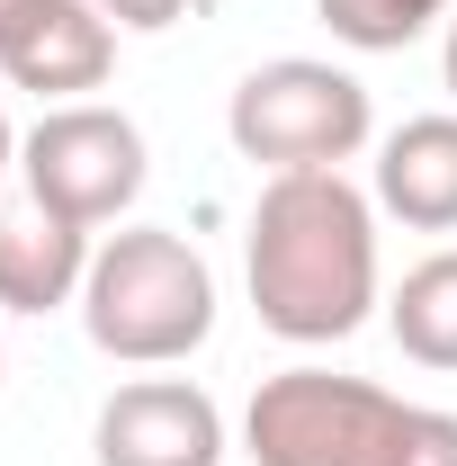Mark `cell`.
I'll use <instances>...</instances> for the list:
<instances>
[{"mask_svg": "<svg viewBox=\"0 0 457 466\" xmlns=\"http://www.w3.org/2000/svg\"><path fill=\"white\" fill-rule=\"evenodd\" d=\"M27 9H36V0H0V36H9V27H18Z\"/></svg>", "mask_w": 457, "mask_h": 466, "instance_id": "obj_16", "label": "cell"}, {"mask_svg": "<svg viewBox=\"0 0 457 466\" xmlns=\"http://www.w3.org/2000/svg\"><path fill=\"white\" fill-rule=\"evenodd\" d=\"M386 332L412 368L457 377V251H431L403 269V288L386 296Z\"/></svg>", "mask_w": 457, "mask_h": 466, "instance_id": "obj_10", "label": "cell"}, {"mask_svg": "<svg viewBox=\"0 0 457 466\" xmlns=\"http://www.w3.org/2000/svg\"><path fill=\"white\" fill-rule=\"evenodd\" d=\"M99 466H225V412L188 377H135L90 421Z\"/></svg>", "mask_w": 457, "mask_h": 466, "instance_id": "obj_6", "label": "cell"}, {"mask_svg": "<svg viewBox=\"0 0 457 466\" xmlns=\"http://www.w3.org/2000/svg\"><path fill=\"white\" fill-rule=\"evenodd\" d=\"M377 207L403 216L412 233H457V108L403 116L377 144Z\"/></svg>", "mask_w": 457, "mask_h": 466, "instance_id": "obj_9", "label": "cell"}, {"mask_svg": "<svg viewBox=\"0 0 457 466\" xmlns=\"http://www.w3.org/2000/svg\"><path fill=\"white\" fill-rule=\"evenodd\" d=\"M18 171V135H9V99H0V179Z\"/></svg>", "mask_w": 457, "mask_h": 466, "instance_id": "obj_15", "label": "cell"}, {"mask_svg": "<svg viewBox=\"0 0 457 466\" xmlns=\"http://www.w3.org/2000/svg\"><path fill=\"white\" fill-rule=\"evenodd\" d=\"M225 135L251 171H341L350 153L377 135V108H368V81L341 72V63L314 55H279L260 72H242L225 99Z\"/></svg>", "mask_w": 457, "mask_h": 466, "instance_id": "obj_3", "label": "cell"}, {"mask_svg": "<svg viewBox=\"0 0 457 466\" xmlns=\"http://www.w3.org/2000/svg\"><path fill=\"white\" fill-rule=\"evenodd\" d=\"M117 27H135V36H162V27H179L188 18V0H99Z\"/></svg>", "mask_w": 457, "mask_h": 466, "instance_id": "obj_13", "label": "cell"}, {"mask_svg": "<svg viewBox=\"0 0 457 466\" xmlns=\"http://www.w3.org/2000/svg\"><path fill=\"white\" fill-rule=\"evenodd\" d=\"M314 18L350 55H403L412 36H431L449 18V0H314Z\"/></svg>", "mask_w": 457, "mask_h": 466, "instance_id": "obj_11", "label": "cell"}, {"mask_svg": "<svg viewBox=\"0 0 457 466\" xmlns=\"http://www.w3.org/2000/svg\"><path fill=\"white\" fill-rule=\"evenodd\" d=\"M81 332L126 368H179L216 341V269L171 225H126L90 251Z\"/></svg>", "mask_w": 457, "mask_h": 466, "instance_id": "obj_2", "label": "cell"}, {"mask_svg": "<svg viewBox=\"0 0 457 466\" xmlns=\"http://www.w3.org/2000/svg\"><path fill=\"white\" fill-rule=\"evenodd\" d=\"M403 431H412L403 395L368 377H332V368H279L242 404L251 466H395Z\"/></svg>", "mask_w": 457, "mask_h": 466, "instance_id": "obj_4", "label": "cell"}, {"mask_svg": "<svg viewBox=\"0 0 457 466\" xmlns=\"http://www.w3.org/2000/svg\"><path fill=\"white\" fill-rule=\"evenodd\" d=\"M90 225H72L55 207H36V198H18V207H0V305L9 314H55L81 296L90 279Z\"/></svg>", "mask_w": 457, "mask_h": 466, "instance_id": "obj_8", "label": "cell"}, {"mask_svg": "<svg viewBox=\"0 0 457 466\" xmlns=\"http://www.w3.org/2000/svg\"><path fill=\"white\" fill-rule=\"evenodd\" d=\"M18 179L36 207H55L72 225H117L144 179H153V153H144V126L126 108H99V99H72V108H46L18 144Z\"/></svg>", "mask_w": 457, "mask_h": 466, "instance_id": "obj_5", "label": "cell"}, {"mask_svg": "<svg viewBox=\"0 0 457 466\" xmlns=\"http://www.w3.org/2000/svg\"><path fill=\"white\" fill-rule=\"evenodd\" d=\"M440 81H449V99H457V9H449V46H440Z\"/></svg>", "mask_w": 457, "mask_h": 466, "instance_id": "obj_14", "label": "cell"}, {"mask_svg": "<svg viewBox=\"0 0 457 466\" xmlns=\"http://www.w3.org/2000/svg\"><path fill=\"white\" fill-rule=\"evenodd\" d=\"M251 314L279 341H350L377 314V198L341 171H279L251 198L242 233Z\"/></svg>", "mask_w": 457, "mask_h": 466, "instance_id": "obj_1", "label": "cell"}, {"mask_svg": "<svg viewBox=\"0 0 457 466\" xmlns=\"http://www.w3.org/2000/svg\"><path fill=\"white\" fill-rule=\"evenodd\" d=\"M395 466H457V412L412 404V431H403V458Z\"/></svg>", "mask_w": 457, "mask_h": 466, "instance_id": "obj_12", "label": "cell"}, {"mask_svg": "<svg viewBox=\"0 0 457 466\" xmlns=\"http://www.w3.org/2000/svg\"><path fill=\"white\" fill-rule=\"evenodd\" d=\"M117 72V18L99 0H36L9 36H0V81L36 90L46 108H72L81 90H99Z\"/></svg>", "mask_w": 457, "mask_h": 466, "instance_id": "obj_7", "label": "cell"}]
</instances>
